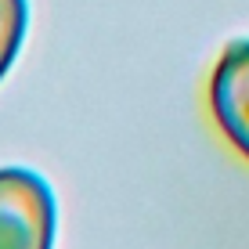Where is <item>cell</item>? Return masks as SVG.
Wrapping results in <instances>:
<instances>
[{"mask_svg": "<svg viewBox=\"0 0 249 249\" xmlns=\"http://www.w3.org/2000/svg\"><path fill=\"white\" fill-rule=\"evenodd\" d=\"M58 202L36 170L0 166V249H54Z\"/></svg>", "mask_w": 249, "mask_h": 249, "instance_id": "1", "label": "cell"}, {"mask_svg": "<svg viewBox=\"0 0 249 249\" xmlns=\"http://www.w3.org/2000/svg\"><path fill=\"white\" fill-rule=\"evenodd\" d=\"M210 108L224 137L249 159V40H235L220 54L210 80Z\"/></svg>", "mask_w": 249, "mask_h": 249, "instance_id": "2", "label": "cell"}, {"mask_svg": "<svg viewBox=\"0 0 249 249\" xmlns=\"http://www.w3.org/2000/svg\"><path fill=\"white\" fill-rule=\"evenodd\" d=\"M25 25H29V0H0V80L22 51Z\"/></svg>", "mask_w": 249, "mask_h": 249, "instance_id": "3", "label": "cell"}]
</instances>
